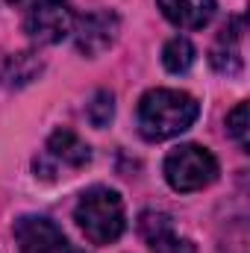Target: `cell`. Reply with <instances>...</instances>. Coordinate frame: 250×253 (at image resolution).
I'll list each match as a JSON object with an SVG mask.
<instances>
[{"mask_svg":"<svg viewBox=\"0 0 250 253\" xmlns=\"http://www.w3.org/2000/svg\"><path fill=\"white\" fill-rule=\"evenodd\" d=\"M74 221L80 224V230L91 245H112L126 230L124 200L115 189L94 186L80 197L74 209Z\"/></svg>","mask_w":250,"mask_h":253,"instance_id":"2","label":"cell"},{"mask_svg":"<svg viewBox=\"0 0 250 253\" xmlns=\"http://www.w3.org/2000/svg\"><path fill=\"white\" fill-rule=\"evenodd\" d=\"M150 251H153V253H197V251H194V245H191L188 239H180L177 233L162 236L159 242H153V245H150Z\"/></svg>","mask_w":250,"mask_h":253,"instance_id":"14","label":"cell"},{"mask_svg":"<svg viewBox=\"0 0 250 253\" xmlns=\"http://www.w3.org/2000/svg\"><path fill=\"white\" fill-rule=\"evenodd\" d=\"M118 30H121V21L115 12L109 9H94V12H85L80 21H74V42H77V50L85 53V56H100L103 50H109L118 39Z\"/></svg>","mask_w":250,"mask_h":253,"instance_id":"5","label":"cell"},{"mask_svg":"<svg viewBox=\"0 0 250 253\" xmlns=\"http://www.w3.org/2000/svg\"><path fill=\"white\" fill-rule=\"evenodd\" d=\"M115 115V97L109 91H97L88 103V121L94 126H106Z\"/></svg>","mask_w":250,"mask_h":253,"instance_id":"12","label":"cell"},{"mask_svg":"<svg viewBox=\"0 0 250 253\" xmlns=\"http://www.w3.org/2000/svg\"><path fill=\"white\" fill-rule=\"evenodd\" d=\"M197 115H200V103L177 88H150L138 100V112H135L138 132L147 141H165L186 132L197 121Z\"/></svg>","mask_w":250,"mask_h":253,"instance_id":"1","label":"cell"},{"mask_svg":"<svg viewBox=\"0 0 250 253\" xmlns=\"http://www.w3.org/2000/svg\"><path fill=\"white\" fill-rule=\"evenodd\" d=\"M24 30L39 44H56L74 30V12L65 0H44L33 9H27Z\"/></svg>","mask_w":250,"mask_h":253,"instance_id":"4","label":"cell"},{"mask_svg":"<svg viewBox=\"0 0 250 253\" xmlns=\"http://www.w3.org/2000/svg\"><path fill=\"white\" fill-rule=\"evenodd\" d=\"M165 180L174 191H197L218 180V159L200 144H180L165 156Z\"/></svg>","mask_w":250,"mask_h":253,"instance_id":"3","label":"cell"},{"mask_svg":"<svg viewBox=\"0 0 250 253\" xmlns=\"http://www.w3.org/2000/svg\"><path fill=\"white\" fill-rule=\"evenodd\" d=\"M242 39H245V18H233L221 36L215 39L212 50H209V62L215 71L221 74H239L242 65H245V56H242Z\"/></svg>","mask_w":250,"mask_h":253,"instance_id":"7","label":"cell"},{"mask_svg":"<svg viewBox=\"0 0 250 253\" xmlns=\"http://www.w3.org/2000/svg\"><path fill=\"white\" fill-rule=\"evenodd\" d=\"M138 233H141V239L147 242V245H153V242H159L162 236H168V233H174V224H171V218L165 215V212H141V218H138Z\"/></svg>","mask_w":250,"mask_h":253,"instance_id":"11","label":"cell"},{"mask_svg":"<svg viewBox=\"0 0 250 253\" xmlns=\"http://www.w3.org/2000/svg\"><path fill=\"white\" fill-rule=\"evenodd\" d=\"M162 15L180 30H203L215 15V0H156Z\"/></svg>","mask_w":250,"mask_h":253,"instance_id":"8","label":"cell"},{"mask_svg":"<svg viewBox=\"0 0 250 253\" xmlns=\"http://www.w3.org/2000/svg\"><path fill=\"white\" fill-rule=\"evenodd\" d=\"M227 129H230V135L248 150L250 147V135H248V103H239L230 115H227Z\"/></svg>","mask_w":250,"mask_h":253,"instance_id":"13","label":"cell"},{"mask_svg":"<svg viewBox=\"0 0 250 253\" xmlns=\"http://www.w3.org/2000/svg\"><path fill=\"white\" fill-rule=\"evenodd\" d=\"M47 156L62 168H85L91 162V147L71 129H56L47 138Z\"/></svg>","mask_w":250,"mask_h":253,"instance_id":"9","label":"cell"},{"mask_svg":"<svg viewBox=\"0 0 250 253\" xmlns=\"http://www.w3.org/2000/svg\"><path fill=\"white\" fill-rule=\"evenodd\" d=\"M194 59H197V50H194V44L188 39H183V36L171 39L165 44V50H162V65L171 74H186L188 68L194 65Z\"/></svg>","mask_w":250,"mask_h":253,"instance_id":"10","label":"cell"},{"mask_svg":"<svg viewBox=\"0 0 250 253\" xmlns=\"http://www.w3.org/2000/svg\"><path fill=\"white\" fill-rule=\"evenodd\" d=\"M15 242L21 253H77L65 233L42 215H24L15 221Z\"/></svg>","mask_w":250,"mask_h":253,"instance_id":"6","label":"cell"},{"mask_svg":"<svg viewBox=\"0 0 250 253\" xmlns=\"http://www.w3.org/2000/svg\"><path fill=\"white\" fill-rule=\"evenodd\" d=\"M9 6H18V9H33V6H39V3H44V0H6Z\"/></svg>","mask_w":250,"mask_h":253,"instance_id":"15","label":"cell"}]
</instances>
